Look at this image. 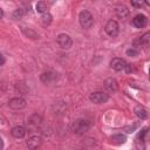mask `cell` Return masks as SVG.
Segmentation results:
<instances>
[{
  "label": "cell",
  "instance_id": "83f0119b",
  "mask_svg": "<svg viewBox=\"0 0 150 150\" xmlns=\"http://www.w3.org/2000/svg\"><path fill=\"white\" fill-rule=\"evenodd\" d=\"M2 15H4V12H2V9H1V8H0V19H1V18H2Z\"/></svg>",
  "mask_w": 150,
  "mask_h": 150
},
{
  "label": "cell",
  "instance_id": "5b68a950",
  "mask_svg": "<svg viewBox=\"0 0 150 150\" xmlns=\"http://www.w3.org/2000/svg\"><path fill=\"white\" fill-rule=\"evenodd\" d=\"M105 32L110 36H116L118 34V25H117V22L115 20L108 21V23L105 25Z\"/></svg>",
  "mask_w": 150,
  "mask_h": 150
},
{
  "label": "cell",
  "instance_id": "2e32d148",
  "mask_svg": "<svg viewBox=\"0 0 150 150\" xmlns=\"http://www.w3.org/2000/svg\"><path fill=\"white\" fill-rule=\"evenodd\" d=\"M41 122H42V118H41V116H39V115H32V116L29 117V120H28V123H29L30 125H33L34 128L39 127V125L41 124Z\"/></svg>",
  "mask_w": 150,
  "mask_h": 150
},
{
  "label": "cell",
  "instance_id": "ba28073f",
  "mask_svg": "<svg viewBox=\"0 0 150 150\" xmlns=\"http://www.w3.org/2000/svg\"><path fill=\"white\" fill-rule=\"evenodd\" d=\"M110 66L114 70L116 71H120V70H123L127 66V62L123 60V59H120V57H116V59H112V61L110 62Z\"/></svg>",
  "mask_w": 150,
  "mask_h": 150
},
{
  "label": "cell",
  "instance_id": "52a82bcc",
  "mask_svg": "<svg viewBox=\"0 0 150 150\" xmlns=\"http://www.w3.org/2000/svg\"><path fill=\"white\" fill-rule=\"evenodd\" d=\"M40 80L43 83H52V82H55L57 80V74L54 71H46V73H42L40 75Z\"/></svg>",
  "mask_w": 150,
  "mask_h": 150
},
{
  "label": "cell",
  "instance_id": "8992f818",
  "mask_svg": "<svg viewBox=\"0 0 150 150\" xmlns=\"http://www.w3.org/2000/svg\"><path fill=\"white\" fill-rule=\"evenodd\" d=\"M8 105H9L12 109H15V110L22 109V108L26 107V100H23L22 97H14V98H12V100L8 102Z\"/></svg>",
  "mask_w": 150,
  "mask_h": 150
},
{
  "label": "cell",
  "instance_id": "ac0fdd59",
  "mask_svg": "<svg viewBox=\"0 0 150 150\" xmlns=\"http://www.w3.org/2000/svg\"><path fill=\"white\" fill-rule=\"evenodd\" d=\"M36 11L39 12V13H47V11H48V5L45 2V1H40V2H38L36 4Z\"/></svg>",
  "mask_w": 150,
  "mask_h": 150
},
{
  "label": "cell",
  "instance_id": "7402d4cb",
  "mask_svg": "<svg viewBox=\"0 0 150 150\" xmlns=\"http://www.w3.org/2000/svg\"><path fill=\"white\" fill-rule=\"evenodd\" d=\"M127 55H128V56H132V57H135V56L138 55V50H137L136 48H130V49L127 50Z\"/></svg>",
  "mask_w": 150,
  "mask_h": 150
},
{
  "label": "cell",
  "instance_id": "7a4b0ae2",
  "mask_svg": "<svg viewBox=\"0 0 150 150\" xmlns=\"http://www.w3.org/2000/svg\"><path fill=\"white\" fill-rule=\"evenodd\" d=\"M79 20H80V25L86 29L90 28L94 25V18H93L91 13L88 11H82L79 15Z\"/></svg>",
  "mask_w": 150,
  "mask_h": 150
},
{
  "label": "cell",
  "instance_id": "cb8c5ba5",
  "mask_svg": "<svg viewBox=\"0 0 150 150\" xmlns=\"http://www.w3.org/2000/svg\"><path fill=\"white\" fill-rule=\"evenodd\" d=\"M131 5H132V6H135V7H141L143 4H142V2H135V1H132V2H131Z\"/></svg>",
  "mask_w": 150,
  "mask_h": 150
},
{
  "label": "cell",
  "instance_id": "484cf974",
  "mask_svg": "<svg viewBox=\"0 0 150 150\" xmlns=\"http://www.w3.org/2000/svg\"><path fill=\"white\" fill-rule=\"evenodd\" d=\"M124 69H125V71H127V73H130V71H131V67H130V64H128V63H127V66H125V68H124Z\"/></svg>",
  "mask_w": 150,
  "mask_h": 150
},
{
  "label": "cell",
  "instance_id": "603a6c76",
  "mask_svg": "<svg viewBox=\"0 0 150 150\" xmlns=\"http://www.w3.org/2000/svg\"><path fill=\"white\" fill-rule=\"evenodd\" d=\"M146 134H148V129L145 128V129H143L142 131H141V134H139V139L141 141H145V136H146Z\"/></svg>",
  "mask_w": 150,
  "mask_h": 150
},
{
  "label": "cell",
  "instance_id": "30bf717a",
  "mask_svg": "<svg viewBox=\"0 0 150 150\" xmlns=\"http://www.w3.org/2000/svg\"><path fill=\"white\" fill-rule=\"evenodd\" d=\"M41 143H42L41 137H39V136H32V137L27 141V146H28V149H30V150H36L38 148H40Z\"/></svg>",
  "mask_w": 150,
  "mask_h": 150
},
{
  "label": "cell",
  "instance_id": "ffe728a7",
  "mask_svg": "<svg viewBox=\"0 0 150 150\" xmlns=\"http://www.w3.org/2000/svg\"><path fill=\"white\" fill-rule=\"evenodd\" d=\"M149 41H150V34L149 33H145V34H143L139 38V45H142L144 47H148L149 46Z\"/></svg>",
  "mask_w": 150,
  "mask_h": 150
},
{
  "label": "cell",
  "instance_id": "277c9868",
  "mask_svg": "<svg viewBox=\"0 0 150 150\" xmlns=\"http://www.w3.org/2000/svg\"><path fill=\"white\" fill-rule=\"evenodd\" d=\"M89 98H90V101H91L93 103L101 104V103L107 102L108 98H109V96H108V94H105V93H103V91H96V93H93Z\"/></svg>",
  "mask_w": 150,
  "mask_h": 150
},
{
  "label": "cell",
  "instance_id": "e0dca14e",
  "mask_svg": "<svg viewBox=\"0 0 150 150\" xmlns=\"http://www.w3.org/2000/svg\"><path fill=\"white\" fill-rule=\"evenodd\" d=\"M21 30H22V33H23L26 36H28V38H30V39H39V34L35 33V32H34L33 29H30V28L22 27Z\"/></svg>",
  "mask_w": 150,
  "mask_h": 150
},
{
  "label": "cell",
  "instance_id": "4fadbf2b",
  "mask_svg": "<svg viewBox=\"0 0 150 150\" xmlns=\"http://www.w3.org/2000/svg\"><path fill=\"white\" fill-rule=\"evenodd\" d=\"M135 114H136V116L139 117L141 120L148 118V110H146L144 107H142V105H137V107L135 108Z\"/></svg>",
  "mask_w": 150,
  "mask_h": 150
},
{
  "label": "cell",
  "instance_id": "9c48e42d",
  "mask_svg": "<svg viewBox=\"0 0 150 150\" xmlns=\"http://www.w3.org/2000/svg\"><path fill=\"white\" fill-rule=\"evenodd\" d=\"M104 88L109 91V93H115L117 89H118V83L115 79L110 77V79H107L104 81Z\"/></svg>",
  "mask_w": 150,
  "mask_h": 150
},
{
  "label": "cell",
  "instance_id": "6da1fadb",
  "mask_svg": "<svg viewBox=\"0 0 150 150\" xmlns=\"http://www.w3.org/2000/svg\"><path fill=\"white\" fill-rule=\"evenodd\" d=\"M89 128H90V122H88L87 120H82V118L74 121L71 124V130L77 135H82V134L87 132L89 130Z\"/></svg>",
  "mask_w": 150,
  "mask_h": 150
},
{
  "label": "cell",
  "instance_id": "44dd1931",
  "mask_svg": "<svg viewBox=\"0 0 150 150\" xmlns=\"http://www.w3.org/2000/svg\"><path fill=\"white\" fill-rule=\"evenodd\" d=\"M23 15H25V9H22V8H18V9H15V12L13 13V19L18 20V19H21Z\"/></svg>",
  "mask_w": 150,
  "mask_h": 150
},
{
  "label": "cell",
  "instance_id": "5bb4252c",
  "mask_svg": "<svg viewBox=\"0 0 150 150\" xmlns=\"http://www.w3.org/2000/svg\"><path fill=\"white\" fill-rule=\"evenodd\" d=\"M125 141H127V137L124 135H122V134H117V135H114L111 137V143L112 144H116V145L123 144Z\"/></svg>",
  "mask_w": 150,
  "mask_h": 150
},
{
  "label": "cell",
  "instance_id": "7c38bea8",
  "mask_svg": "<svg viewBox=\"0 0 150 150\" xmlns=\"http://www.w3.org/2000/svg\"><path fill=\"white\" fill-rule=\"evenodd\" d=\"M12 136L15 137V138H22L25 135H26V129L22 127V125H16L12 129Z\"/></svg>",
  "mask_w": 150,
  "mask_h": 150
},
{
  "label": "cell",
  "instance_id": "9a60e30c",
  "mask_svg": "<svg viewBox=\"0 0 150 150\" xmlns=\"http://www.w3.org/2000/svg\"><path fill=\"white\" fill-rule=\"evenodd\" d=\"M115 12H116V15L118 18H122V19L125 18V16H128V14H129V9L125 6H118V7H116Z\"/></svg>",
  "mask_w": 150,
  "mask_h": 150
},
{
  "label": "cell",
  "instance_id": "d6986e66",
  "mask_svg": "<svg viewBox=\"0 0 150 150\" xmlns=\"http://www.w3.org/2000/svg\"><path fill=\"white\" fill-rule=\"evenodd\" d=\"M52 15L47 12V13H43L42 14V16H41V22H42V25L43 26H48L50 22H52Z\"/></svg>",
  "mask_w": 150,
  "mask_h": 150
},
{
  "label": "cell",
  "instance_id": "4316f807",
  "mask_svg": "<svg viewBox=\"0 0 150 150\" xmlns=\"http://www.w3.org/2000/svg\"><path fill=\"white\" fill-rule=\"evenodd\" d=\"M2 148H4V142H2V138L0 137V150H2Z\"/></svg>",
  "mask_w": 150,
  "mask_h": 150
},
{
  "label": "cell",
  "instance_id": "3957f363",
  "mask_svg": "<svg viewBox=\"0 0 150 150\" xmlns=\"http://www.w3.org/2000/svg\"><path fill=\"white\" fill-rule=\"evenodd\" d=\"M57 43L62 49H69L73 46V40L68 34L62 33L57 36Z\"/></svg>",
  "mask_w": 150,
  "mask_h": 150
},
{
  "label": "cell",
  "instance_id": "8fae6325",
  "mask_svg": "<svg viewBox=\"0 0 150 150\" xmlns=\"http://www.w3.org/2000/svg\"><path fill=\"white\" fill-rule=\"evenodd\" d=\"M146 25V18L143 14H138L132 19V26L136 28H143Z\"/></svg>",
  "mask_w": 150,
  "mask_h": 150
},
{
  "label": "cell",
  "instance_id": "d4e9b609",
  "mask_svg": "<svg viewBox=\"0 0 150 150\" xmlns=\"http://www.w3.org/2000/svg\"><path fill=\"white\" fill-rule=\"evenodd\" d=\"M5 61H6V60H5V56H4L2 54H0V66H1V64H4V63H5Z\"/></svg>",
  "mask_w": 150,
  "mask_h": 150
}]
</instances>
